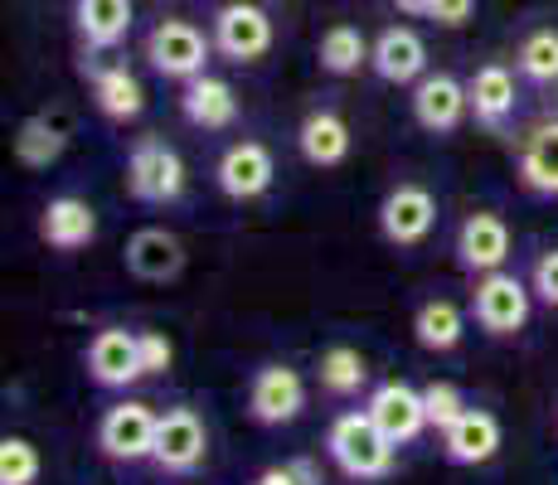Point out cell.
<instances>
[{
  "mask_svg": "<svg viewBox=\"0 0 558 485\" xmlns=\"http://www.w3.org/2000/svg\"><path fill=\"white\" fill-rule=\"evenodd\" d=\"M369 63L384 83H423L427 78V45L408 25H393L374 39Z\"/></svg>",
  "mask_w": 558,
  "mask_h": 485,
  "instance_id": "cell-17",
  "label": "cell"
},
{
  "mask_svg": "<svg viewBox=\"0 0 558 485\" xmlns=\"http://www.w3.org/2000/svg\"><path fill=\"white\" fill-rule=\"evenodd\" d=\"M393 5H399L403 15H427V20H433V15H437V5H442V0H393Z\"/></svg>",
  "mask_w": 558,
  "mask_h": 485,
  "instance_id": "cell-36",
  "label": "cell"
},
{
  "mask_svg": "<svg viewBox=\"0 0 558 485\" xmlns=\"http://www.w3.org/2000/svg\"><path fill=\"white\" fill-rule=\"evenodd\" d=\"M126 272L136 282H175L185 272V243L170 229H136L126 239Z\"/></svg>",
  "mask_w": 558,
  "mask_h": 485,
  "instance_id": "cell-13",
  "label": "cell"
},
{
  "mask_svg": "<svg viewBox=\"0 0 558 485\" xmlns=\"http://www.w3.org/2000/svg\"><path fill=\"white\" fill-rule=\"evenodd\" d=\"M413 336L423 350H437V354H447V350H457L461 336H466V316H461V306L457 301H423L417 306V316H413Z\"/></svg>",
  "mask_w": 558,
  "mask_h": 485,
  "instance_id": "cell-25",
  "label": "cell"
},
{
  "mask_svg": "<svg viewBox=\"0 0 558 485\" xmlns=\"http://www.w3.org/2000/svg\"><path fill=\"white\" fill-rule=\"evenodd\" d=\"M93 97H98L102 117H112V122H132V117H142V107H146V88L136 83L132 69H122V63L93 73Z\"/></svg>",
  "mask_w": 558,
  "mask_h": 485,
  "instance_id": "cell-24",
  "label": "cell"
},
{
  "mask_svg": "<svg viewBox=\"0 0 558 485\" xmlns=\"http://www.w3.org/2000/svg\"><path fill=\"white\" fill-rule=\"evenodd\" d=\"M369 384V364H364L360 350H350V344H330L326 354H320V388L336 398H350L360 393V388Z\"/></svg>",
  "mask_w": 558,
  "mask_h": 485,
  "instance_id": "cell-28",
  "label": "cell"
},
{
  "mask_svg": "<svg viewBox=\"0 0 558 485\" xmlns=\"http://www.w3.org/2000/svg\"><path fill=\"white\" fill-rule=\"evenodd\" d=\"M471 5H476V0H442V5H437V25H466V20H471Z\"/></svg>",
  "mask_w": 558,
  "mask_h": 485,
  "instance_id": "cell-35",
  "label": "cell"
},
{
  "mask_svg": "<svg viewBox=\"0 0 558 485\" xmlns=\"http://www.w3.org/2000/svg\"><path fill=\"white\" fill-rule=\"evenodd\" d=\"M423 403H427V427H437V433H447V427L466 413V398H461L457 384H427Z\"/></svg>",
  "mask_w": 558,
  "mask_h": 485,
  "instance_id": "cell-31",
  "label": "cell"
},
{
  "mask_svg": "<svg viewBox=\"0 0 558 485\" xmlns=\"http://www.w3.org/2000/svg\"><path fill=\"white\" fill-rule=\"evenodd\" d=\"M520 180L534 194H558V122H539L520 146Z\"/></svg>",
  "mask_w": 558,
  "mask_h": 485,
  "instance_id": "cell-22",
  "label": "cell"
},
{
  "mask_svg": "<svg viewBox=\"0 0 558 485\" xmlns=\"http://www.w3.org/2000/svg\"><path fill=\"white\" fill-rule=\"evenodd\" d=\"M520 73L530 83H558V29H534L520 45Z\"/></svg>",
  "mask_w": 558,
  "mask_h": 485,
  "instance_id": "cell-29",
  "label": "cell"
},
{
  "mask_svg": "<svg viewBox=\"0 0 558 485\" xmlns=\"http://www.w3.org/2000/svg\"><path fill=\"white\" fill-rule=\"evenodd\" d=\"M369 53H374V45L360 35L355 25H330L326 35H320L316 59H320V69H326V73H336V78H350V73H360L364 63H369Z\"/></svg>",
  "mask_w": 558,
  "mask_h": 485,
  "instance_id": "cell-26",
  "label": "cell"
},
{
  "mask_svg": "<svg viewBox=\"0 0 558 485\" xmlns=\"http://www.w3.org/2000/svg\"><path fill=\"white\" fill-rule=\"evenodd\" d=\"M88 374H93V384H102V388H126V384L146 379L142 374V330H122V326L98 330L88 344Z\"/></svg>",
  "mask_w": 558,
  "mask_h": 485,
  "instance_id": "cell-10",
  "label": "cell"
},
{
  "mask_svg": "<svg viewBox=\"0 0 558 485\" xmlns=\"http://www.w3.org/2000/svg\"><path fill=\"white\" fill-rule=\"evenodd\" d=\"M253 485H320V476H316V466H311V461H287V466L263 471Z\"/></svg>",
  "mask_w": 558,
  "mask_h": 485,
  "instance_id": "cell-33",
  "label": "cell"
},
{
  "mask_svg": "<svg viewBox=\"0 0 558 485\" xmlns=\"http://www.w3.org/2000/svg\"><path fill=\"white\" fill-rule=\"evenodd\" d=\"M126 190L142 204H175L185 194V160L166 142H136L126 160Z\"/></svg>",
  "mask_w": 558,
  "mask_h": 485,
  "instance_id": "cell-2",
  "label": "cell"
},
{
  "mask_svg": "<svg viewBox=\"0 0 558 485\" xmlns=\"http://www.w3.org/2000/svg\"><path fill=\"white\" fill-rule=\"evenodd\" d=\"M471 93V112H476L481 126H506V117L514 112V73L506 69V63H486V69L471 73L466 83Z\"/></svg>",
  "mask_w": 558,
  "mask_h": 485,
  "instance_id": "cell-20",
  "label": "cell"
},
{
  "mask_svg": "<svg viewBox=\"0 0 558 485\" xmlns=\"http://www.w3.org/2000/svg\"><path fill=\"white\" fill-rule=\"evenodd\" d=\"M379 229L389 243L399 247H417L427 233L437 229V194L423 185H399L384 194L379 204Z\"/></svg>",
  "mask_w": 558,
  "mask_h": 485,
  "instance_id": "cell-7",
  "label": "cell"
},
{
  "mask_svg": "<svg viewBox=\"0 0 558 485\" xmlns=\"http://www.w3.org/2000/svg\"><path fill=\"white\" fill-rule=\"evenodd\" d=\"M39 233H45V243L59 247V253H78V247H88L98 239V214H93V204L78 199V194H59V199H49L45 214H39Z\"/></svg>",
  "mask_w": 558,
  "mask_h": 485,
  "instance_id": "cell-16",
  "label": "cell"
},
{
  "mask_svg": "<svg viewBox=\"0 0 558 485\" xmlns=\"http://www.w3.org/2000/svg\"><path fill=\"white\" fill-rule=\"evenodd\" d=\"M39 481V451L25 437L0 441V485H35Z\"/></svg>",
  "mask_w": 558,
  "mask_h": 485,
  "instance_id": "cell-30",
  "label": "cell"
},
{
  "mask_svg": "<svg viewBox=\"0 0 558 485\" xmlns=\"http://www.w3.org/2000/svg\"><path fill=\"white\" fill-rule=\"evenodd\" d=\"M170 364H175V344H170V336H160V330H142V374L146 379L166 374Z\"/></svg>",
  "mask_w": 558,
  "mask_h": 485,
  "instance_id": "cell-32",
  "label": "cell"
},
{
  "mask_svg": "<svg viewBox=\"0 0 558 485\" xmlns=\"http://www.w3.org/2000/svg\"><path fill=\"white\" fill-rule=\"evenodd\" d=\"M530 296L534 291L514 272H486L476 282V296H471L476 326L490 330V336H514V330H524V320H530Z\"/></svg>",
  "mask_w": 558,
  "mask_h": 485,
  "instance_id": "cell-5",
  "label": "cell"
},
{
  "mask_svg": "<svg viewBox=\"0 0 558 485\" xmlns=\"http://www.w3.org/2000/svg\"><path fill=\"white\" fill-rule=\"evenodd\" d=\"M326 447H330L336 466L345 471L350 481H384L393 471V451H399V441L384 433L369 413H340L336 423H330Z\"/></svg>",
  "mask_w": 558,
  "mask_h": 485,
  "instance_id": "cell-1",
  "label": "cell"
},
{
  "mask_svg": "<svg viewBox=\"0 0 558 485\" xmlns=\"http://www.w3.org/2000/svg\"><path fill=\"white\" fill-rule=\"evenodd\" d=\"M248 408L257 423L267 427H282V423H296L306 408V384L296 369L287 364H267V369L253 374V388H248Z\"/></svg>",
  "mask_w": 558,
  "mask_h": 485,
  "instance_id": "cell-11",
  "label": "cell"
},
{
  "mask_svg": "<svg viewBox=\"0 0 558 485\" xmlns=\"http://www.w3.org/2000/svg\"><path fill=\"white\" fill-rule=\"evenodd\" d=\"M272 175H277V160H272V150H267L263 142H233L219 156V170H214L219 190L229 194V199H239V204L263 199V194L272 190Z\"/></svg>",
  "mask_w": 558,
  "mask_h": 485,
  "instance_id": "cell-9",
  "label": "cell"
},
{
  "mask_svg": "<svg viewBox=\"0 0 558 485\" xmlns=\"http://www.w3.org/2000/svg\"><path fill=\"white\" fill-rule=\"evenodd\" d=\"M364 413L374 417V423L384 427V433H389L393 441H413L417 433H423L427 427V403H423V388H408V384H379L369 393V408H364Z\"/></svg>",
  "mask_w": 558,
  "mask_h": 485,
  "instance_id": "cell-15",
  "label": "cell"
},
{
  "mask_svg": "<svg viewBox=\"0 0 558 485\" xmlns=\"http://www.w3.org/2000/svg\"><path fill=\"white\" fill-rule=\"evenodd\" d=\"M534 296H539L544 306L558 311V247H554V253H544L539 263H534Z\"/></svg>",
  "mask_w": 558,
  "mask_h": 485,
  "instance_id": "cell-34",
  "label": "cell"
},
{
  "mask_svg": "<svg viewBox=\"0 0 558 485\" xmlns=\"http://www.w3.org/2000/svg\"><path fill=\"white\" fill-rule=\"evenodd\" d=\"M296 146L311 166H340L350 156V126L340 112H311L296 132Z\"/></svg>",
  "mask_w": 558,
  "mask_h": 485,
  "instance_id": "cell-23",
  "label": "cell"
},
{
  "mask_svg": "<svg viewBox=\"0 0 558 485\" xmlns=\"http://www.w3.org/2000/svg\"><path fill=\"white\" fill-rule=\"evenodd\" d=\"M442 447L457 466H486L500 451V417L486 408H466L452 427L442 433Z\"/></svg>",
  "mask_w": 558,
  "mask_h": 485,
  "instance_id": "cell-18",
  "label": "cell"
},
{
  "mask_svg": "<svg viewBox=\"0 0 558 485\" xmlns=\"http://www.w3.org/2000/svg\"><path fill=\"white\" fill-rule=\"evenodd\" d=\"M204 451H209V433H204L195 408H170V413H160L156 451H151V461L160 471H170V476H190V471L204 461Z\"/></svg>",
  "mask_w": 558,
  "mask_h": 485,
  "instance_id": "cell-6",
  "label": "cell"
},
{
  "mask_svg": "<svg viewBox=\"0 0 558 485\" xmlns=\"http://www.w3.org/2000/svg\"><path fill=\"white\" fill-rule=\"evenodd\" d=\"M457 257H461V267L476 277L500 272L510 257V223L490 209H476L457 233Z\"/></svg>",
  "mask_w": 558,
  "mask_h": 485,
  "instance_id": "cell-12",
  "label": "cell"
},
{
  "mask_svg": "<svg viewBox=\"0 0 558 485\" xmlns=\"http://www.w3.org/2000/svg\"><path fill=\"white\" fill-rule=\"evenodd\" d=\"M63 146H69V136H63V126L49 122V117H29L15 136V156L25 160L29 170H49L53 160L63 156Z\"/></svg>",
  "mask_w": 558,
  "mask_h": 485,
  "instance_id": "cell-27",
  "label": "cell"
},
{
  "mask_svg": "<svg viewBox=\"0 0 558 485\" xmlns=\"http://www.w3.org/2000/svg\"><path fill=\"white\" fill-rule=\"evenodd\" d=\"M471 112V93L466 83H457L452 73H427L423 83L413 88V117L423 132H457L461 117Z\"/></svg>",
  "mask_w": 558,
  "mask_h": 485,
  "instance_id": "cell-14",
  "label": "cell"
},
{
  "mask_svg": "<svg viewBox=\"0 0 558 485\" xmlns=\"http://www.w3.org/2000/svg\"><path fill=\"white\" fill-rule=\"evenodd\" d=\"M180 107H185V117L204 132H223V126L239 122V97L223 78H209V73H199V78L185 83V97H180Z\"/></svg>",
  "mask_w": 558,
  "mask_h": 485,
  "instance_id": "cell-19",
  "label": "cell"
},
{
  "mask_svg": "<svg viewBox=\"0 0 558 485\" xmlns=\"http://www.w3.org/2000/svg\"><path fill=\"white\" fill-rule=\"evenodd\" d=\"M146 59H151V69L160 78H199L204 63H209V39L199 35L190 20H160L151 29V39H146Z\"/></svg>",
  "mask_w": 558,
  "mask_h": 485,
  "instance_id": "cell-4",
  "label": "cell"
},
{
  "mask_svg": "<svg viewBox=\"0 0 558 485\" xmlns=\"http://www.w3.org/2000/svg\"><path fill=\"white\" fill-rule=\"evenodd\" d=\"M214 49L233 63H257L272 49V20L253 0H229L214 15Z\"/></svg>",
  "mask_w": 558,
  "mask_h": 485,
  "instance_id": "cell-3",
  "label": "cell"
},
{
  "mask_svg": "<svg viewBox=\"0 0 558 485\" xmlns=\"http://www.w3.org/2000/svg\"><path fill=\"white\" fill-rule=\"evenodd\" d=\"M156 423H160V417L151 413V408L126 398V403H117V408H107V413H102L98 447L112 461H142V457H151V451H156Z\"/></svg>",
  "mask_w": 558,
  "mask_h": 485,
  "instance_id": "cell-8",
  "label": "cell"
},
{
  "mask_svg": "<svg viewBox=\"0 0 558 485\" xmlns=\"http://www.w3.org/2000/svg\"><path fill=\"white\" fill-rule=\"evenodd\" d=\"M78 35L88 49H117L132 29V0H78Z\"/></svg>",
  "mask_w": 558,
  "mask_h": 485,
  "instance_id": "cell-21",
  "label": "cell"
}]
</instances>
